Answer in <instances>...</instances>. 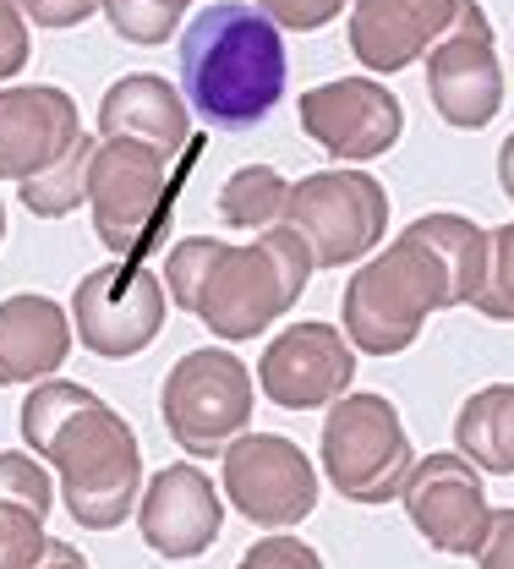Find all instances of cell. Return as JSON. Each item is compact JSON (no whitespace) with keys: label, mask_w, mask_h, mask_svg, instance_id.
<instances>
[{"label":"cell","mask_w":514,"mask_h":569,"mask_svg":"<svg viewBox=\"0 0 514 569\" xmlns=\"http://www.w3.org/2000/svg\"><path fill=\"white\" fill-rule=\"evenodd\" d=\"M493 230L465 213H422L389 252L367 258L340 301L345 335L362 356H400L416 346L422 323L443 307H471L487 280Z\"/></svg>","instance_id":"obj_1"},{"label":"cell","mask_w":514,"mask_h":569,"mask_svg":"<svg viewBox=\"0 0 514 569\" xmlns=\"http://www.w3.org/2000/svg\"><path fill=\"white\" fill-rule=\"evenodd\" d=\"M22 443L61 471V498L82 531H115L143 498V443L121 411L67 378H39L22 400Z\"/></svg>","instance_id":"obj_2"},{"label":"cell","mask_w":514,"mask_h":569,"mask_svg":"<svg viewBox=\"0 0 514 569\" xmlns=\"http://www.w3.org/2000/svg\"><path fill=\"white\" fill-rule=\"evenodd\" d=\"M312 247L291 224L258 230V241L230 247L214 236H187L170 247L164 274L181 312H192L220 340H258L301 301L312 280Z\"/></svg>","instance_id":"obj_3"},{"label":"cell","mask_w":514,"mask_h":569,"mask_svg":"<svg viewBox=\"0 0 514 569\" xmlns=\"http://www.w3.org/2000/svg\"><path fill=\"white\" fill-rule=\"evenodd\" d=\"M285 39L252 0H214L181 33V93L224 132L258 127L285 99Z\"/></svg>","instance_id":"obj_4"},{"label":"cell","mask_w":514,"mask_h":569,"mask_svg":"<svg viewBox=\"0 0 514 569\" xmlns=\"http://www.w3.org/2000/svg\"><path fill=\"white\" fill-rule=\"evenodd\" d=\"M175 192H181L175 159H164L159 148H143V142L99 138L93 164H88V209H93V236L115 258L143 263L148 252L164 247Z\"/></svg>","instance_id":"obj_5"},{"label":"cell","mask_w":514,"mask_h":569,"mask_svg":"<svg viewBox=\"0 0 514 569\" xmlns=\"http://www.w3.org/2000/svg\"><path fill=\"white\" fill-rule=\"evenodd\" d=\"M416 466L411 432L400 422L394 400L383 395H340L323 417V471L329 488L351 503H389L405 493V477Z\"/></svg>","instance_id":"obj_6"},{"label":"cell","mask_w":514,"mask_h":569,"mask_svg":"<svg viewBox=\"0 0 514 569\" xmlns=\"http://www.w3.org/2000/svg\"><path fill=\"white\" fill-rule=\"evenodd\" d=\"M280 224L312 247L318 269H345L389 236V192L367 170H318L291 187Z\"/></svg>","instance_id":"obj_7"},{"label":"cell","mask_w":514,"mask_h":569,"mask_svg":"<svg viewBox=\"0 0 514 569\" xmlns=\"http://www.w3.org/2000/svg\"><path fill=\"white\" fill-rule=\"evenodd\" d=\"M164 427L187 455H224V443L252 422V372L241 356L187 351L164 378Z\"/></svg>","instance_id":"obj_8"},{"label":"cell","mask_w":514,"mask_h":569,"mask_svg":"<svg viewBox=\"0 0 514 569\" xmlns=\"http://www.w3.org/2000/svg\"><path fill=\"white\" fill-rule=\"evenodd\" d=\"M72 329L82 351L104 356V361L143 356L164 329V284L153 269L127 263V258L88 269L72 290Z\"/></svg>","instance_id":"obj_9"},{"label":"cell","mask_w":514,"mask_h":569,"mask_svg":"<svg viewBox=\"0 0 514 569\" xmlns=\"http://www.w3.org/2000/svg\"><path fill=\"white\" fill-rule=\"evenodd\" d=\"M224 498L258 531H291L318 509V471L285 432H235L224 443Z\"/></svg>","instance_id":"obj_10"},{"label":"cell","mask_w":514,"mask_h":569,"mask_svg":"<svg viewBox=\"0 0 514 569\" xmlns=\"http://www.w3.org/2000/svg\"><path fill=\"white\" fill-rule=\"evenodd\" d=\"M427 99L454 132H482L504 110V67L493 50V22L476 0L454 11L427 50Z\"/></svg>","instance_id":"obj_11"},{"label":"cell","mask_w":514,"mask_h":569,"mask_svg":"<svg viewBox=\"0 0 514 569\" xmlns=\"http://www.w3.org/2000/svg\"><path fill=\"white\" fill-rule=\"evenodd\" d=\"M400 498H405V515H411V526L422 531L427 548L454 553V559H476L493 509H487L482 471L460 449H443V455L416 460Z\"/></svg>","instance_id":"obj_12"},{"label":"cell","mask_w":514,"mask_h":569,"mask_svg":"<svg viewBox=\"0 0 514 569\" xmlns=\"http://www.w3.org/2000/svg\"><path fill=\"white\" fill-rule=\"evenodd\" d=\"M301 132L334 159H377L400 142L405 110L372 77H334L301 93Z\"/></svg>","instance_id":"obj_13"},{"label":"cell","mask_w":514,"mask_h":569,"mask_svg":"<svg viewBox=\"0 0 514 569\" xmlns=\"http://www.w3.org/2000/svg\"><path fill=\"white\" fill-rule=\"evenodd\" d=\"M351 378H356V346L334 323H291L258 361L263 395L285 411H312L340 400Z\"/></svg>","instance_id":"obj_14"},{"label":"cell","mask_w":514,"mask_h":569,"mask_svg":"<svg viewBox=\"0 0 514 569\" xmlns=\"http://www.w3.org/2000/svg\"><path fill=\"white\" fill-rule=\"evenodd\" d=\"M224 498L198 466H164L138 498V531L159 559H203L220 542Z\"/></svg>","instance_id":"obj_15"},{"label":"cell","mask_w":514,"mask_h":569,"mask_svg":"<svg viewBox=\"0 0 514 569\" xmlns=\"http://www.w3.org/2000/svg\"><path fill=\"white\" fill-rule=\"evenodd\" d=\"M82 138L77 99L56 82L0 88V181H28L50 170Z\"/></svg>","instance_id":"obj_16"},{"label":"cell","mask_w":514,"mask_h":569,"mask_svg":"<svg viewBox=\"0 0 514 569\" xmlns=\"http://www.w3.org/2000/svg\"><path fill=\"white\" fill-rule=\"evenodd\" d=\"M99 138H127L159 148L164 159H192L198 138H192V104L181 88H170V77L153 71H132L115 77L99 99Z\"/></svg>","instance_id":"obj_17"},{"label":"cell","mask_w":514,"mask_h":569,"mask_svg":"<svg viewBox=\"0 0 514 569\" xmlns=\"http://www.w3.org/2000/svg\"><path fill=\"white\" fill-rule=\"evenodd\" d=\"M465 0H351V56L367 71L416 67Z\"/></svg>","instance_id":"obj_18"},{"label":"cell","mask_w":514,"mask_h":569,"mask_svg":"<svg viewBox=\"0 0 514 569\" xmlns=\"http://www.w3.org/2000/svg\"><path fill=\"white\" fill-rule=\"evenodd\" d=\"M72 356V318L50 296H6L0 301V389L56 378Z\"/></svg>","instance_id":"obj_19"},{"label":"cell","mask_w":514,"mask_h":569,"mask_svg":"<svg viewBox=\"0 0 514 569\" xmlns=\"http://www.w3.org/2000/svg\"><path fill=\"white\" fill-rule=\"evenodd\" d=\"M56 503V482L33 449L0 455V569H33L44 553V515Z\"/></svg>","instance_id":"obj_20"},{"label":"cell","mask_w":514,"mask_h":569,"mask_svg":"<svg viewBox=\"0 0 514 569\" xmlns=\"http://www.w3.org/2000/svg\"><path fill=\"white\" fill-rule=\"evenodd\" d=\"M454 443L476 471L514 477V383L476 389L454 417Z\"/></svg>","instance_id":"obj_21"},{"label":"cell","mask_w":514,"mask_h":569,"mask_svg":"<svg viewBox=\"0 0 514 569\" xmlns=\"http://www.w3.org/2000/svg\"><path fill=\"white\" fill-rule=\"evenodd\" d=\"M93 148H99V138L82 132L50 170L17 181V187H22V209L39 213V219H67L72 209H82V203H88V164H93Z\"/></svg>","instance_id":"obj_22"},{"label":"cell","mask_w":514,"mask_h":569,"mask_svg":"<svg viewBox=\"0 0 514 569\" xmlns=\"http://www.w3.org/2000/svg\"><path fill=\"white\" fill-rule=\"evenodd\" d=\"M285 198H291V181L269 164H241L230 181L220 187V219L235 230H269L285 219Z\"/></svg>","instance_id":"obj_23"},{"label":"cell","mask_w":514,"mask_h":569,"mask_svg":"<svg viewBox=\"0 0 514 569\" xmlns=\"http://www.w3.org/2000/svg\"><path fill=\"white\" fill-rule=\"evenodd\" d=\"M99 11H104L110 33L127 39V44H138V50L170 44V33H175V22H181V11L164 6V0H104Z\"/></svg>","instance_id":"obj_24"},{"label":"cell","mask_w":514,"mask_h":569,"mask_svg":"<svg viewBox=\"0 0 514 569\" xmlns=\"http://www.w3.org/2000/svg\"><path fill=\"white\" fill-rule=\"evenodd\" d=\"M482 318L493 323H514V224L493 230V258H487V280L471 301Z\"/></svg>","instance_id":"obj_25"},{"label":"cell","mask_w":514,"mask_h":569,"mask_svg":"<svg viewBox=\"0 0 514 569\" xmlns=\"http://www.w3.org/2000/svg\"><path fill=\"white\" fill-rule=\"evenodd\" d=\"M235 569H323V559H318V548H306L301 537L274 531V537L252 542V548L241 553V565Z\"/></svg>","instance_id":"obj_26"},{"label":"cell","mask_w":514,"mask_h":569,"mask_svg":"<svg viewBox=\"0 0 514 569\" xmlns=\"http://www.w3.org/2000/svg\"><path fill=\"white\" fill-rule=\"evenodd\" d=\"M258 11H269L280 28H291V33H318V28H329L351 0H252Z\"/></svg>","instance_id":"obj_27"},{"label":"cell","mask_w":514,"mask_h":569,"mask_svg":"<svg viewBox=\"0 0 514 569\" xmlns=\"http://www.w3.org/2000/svg\"><path fill=\"white\" fill-rule=\"evenodd\" d=\"M28 67V11L22 0H0V82Z\"/></svg>","instance_id":"obj_28"},{"label":"cell","mask_w":514,"mask_h":569,"mask_svg":"<svg viewBox=\"0 0 514 569\" xmlns=\"http://www.w3.org/2000/svg\"><path fill=\"white\" fill-rule=\"evenodd\" d=\"M476 569H514V509H493L487 537L476 548Z\"/></svg>","instance_id":"obj_29"},{"label":"cell","mask_w":514,"mask_h":569,"mask_svg":"<svg viewBox=\"0 0 514 569\" xmlns=\"http://www.w3.org/2000/svg\"><path fill=\"white\" fill-rule=\"evenodd\" d=\"M104 0H22V11L39 22V28H77L99 11Z\"/></svg>","instance_id":"obj_30"},{"label":"cell","mask_w":514,"mask_h":569,"mask_svg":"<svg viewBox=\"0 0 514 569\" xmlns=\"http://www.w3.org/2000/svg\"><path fill=\"white\" fill-rule=\"evenodd\" d=\"M33 569H88V559L77 553L72 542H56V537H50V542H44V553L33 559Z\"/></svg>","instance_id":"obj_31"},{"label":"cell","mask_w":514,"mask_h":569,"mask_svg":"<svg viewBox=\"0 0 514 569\" xmlns=\"http://www.w3.org/2000/svg\"><path fill=\"white\" fill-rule=\"evenodd\" d=\"M498 187H504V198L514 203V132L504 138V148H498Z\"/></svg>","instance_id":"obj_32"},{"label":"cell","mask_w":514,"mask_h":569,"mask_svg":"<svg viewBox=\"0 0 514 569\" xmlns=\"http://www.w3.org/2000/svg\"><path fill=\"white\" fill-rule=\"evenodd\" d=\"M164 6H175V11H187V6H192V0H164Z\"/></svg>","instance_id":"obj_33"},{"label":"cell","mask_w":514,"mask_h":569,"mask_svg":"<svg viewBox=\"0 0 514 569\" xmlns=\"http://www.w3.org/2000/svg\"><path fill=\"white\" fill-rule=\"evenodd\" d=\"M0 241H6V203H0Z\"/></svg>","instance_id":"obj_34"}]
</instances>
